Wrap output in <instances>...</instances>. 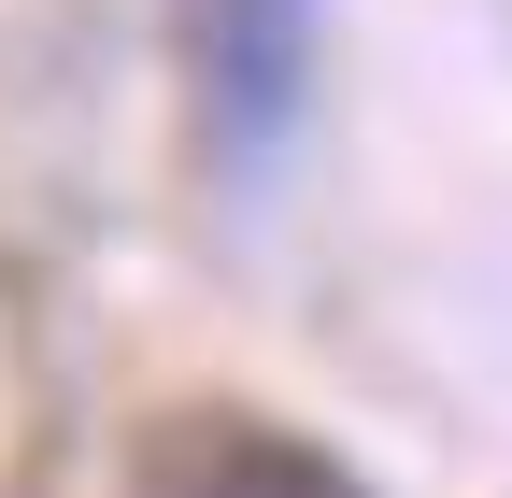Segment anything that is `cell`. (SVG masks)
<instances>
[{
	"label": "cell",
	"instance_id": "obj_1",
	"mask_svg": "<svg viewBox=\"0 0 512 498\" xmlns=\"http://www.w3.org/2000/svg\"><path fill=\"white\" fill-rule=\"evenodd\" d=\"M185 57H200V114H214V143L256 157V143L299 114L313 0H185Z\"/></svg>",
	"mask_w": 512,
	"mask_h": 498
},
{
	"label": "cell",
	"instance_id": "obj_2",
	"mask_svg": "<svg viewBox=\"0 0 512 498\" xmlns=\"http://www.w3.org/2000/svg\"><path fill=\"white\" fill-rule=\"evenodd\" d=\"M128 498H370L342 456H313L299 427H256V413H185L143 442Z\"/></svg>",
	"mask_w": 512,
	"mask_h": 498
}]
</instances>
